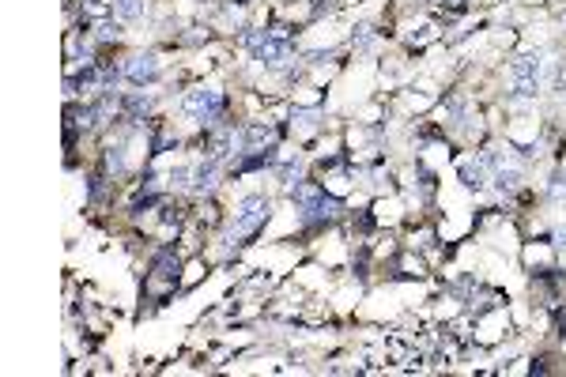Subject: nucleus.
<instances>
[{
    "mask_svg": "<svg viewBox=\"0 0 566 377\" xmlns=\"http://www.w3.org/2000/svg\"><path fill=\"white\" fill-rule=\"evenodd\" d=\"M223 106H226L223 94L219 91H204V87H200V91H189L182 99V110L197 125H215V121H219V114H223Z\"/></svg>",
    "mask_w": 566,
    "mask_h": 377,
    "instance_id": "1",
    "label": "nucleus"
},
{
    "mask_svg": "<svg viewBox=\"0 0 566 377\" xmlns=\"http://www.w3.org/2000/svg\"><path fill=\"white\" fill-rule=\"evenodd\" d=\"M495 181H498V189L506 192V189H517V185H521V174H517V170H498Z\"/></svg>",
    "mask_w": 566,
    "mask_h": 377,
    "instance_id": "7",
    "label": "nucleus"
},
{
    "mask_svg": "<svg viewBox=\"0 0 566 377\" xmlns=\"http://www.w3.org/2000/svg\"><path fill=\"white\" fill-rule=\"evenodd\" d=\"M438 4H446V8H460L465 0H438Z\"/></svg>",
    "mask_w": 566,
    "mask_h": 377,
    "instance_id": "8",
    "label": "nucleus"
},
{
    "mask_svg": "<svg viewBox=\"0 0 566 377\" xmlns=\"http://www.w3.org/2000/svg\"><path fill=\"white\" fill-rule=\"evenodd\" d=\"M144 12H148V0H113V15H117V19H125V23L140 19Z\"/></svg>",
    "mask_w": 566,
    "mask_h": 377,
    "instance_id": "5",
    "label": "nucleus"
},
{
    "mask_svg": "<svg viewBox=\"0 0 566 377\" xmlns=\"http://www.w3.org/2000/svg\"><path fill=\"white\" fill-rule=\"evenodd\" d=\"M460 178H465V185H476V189H480V185H483V166H472V163H468L465 170H460Z\"/></svg>",
    "mask_w": 566,
    "mask_h": 377,
    "instance_id": "6",
    "label": "nucleus"
},
{
    "mask_svg": "<svg viewBox=\"0 0 566 377\" xmlns=\"http://www.w3.org/2000/svg\"><path fill=\"white\" fill-rule=\"evenodd\" d=\"M121 76L133 79V83H148V79L159 76V61L151 57V53H144V57H133L125 68H121Z\"/></svg>",
    "mask_w": 566,
    "mask_h": 377,
    "instance_id": "3",
    "label": "nucleus"
},
{
    "mask_svg": "<svg viewBox=\"0 0 566 377\" xmlns=\"http://www.w3.org/2000/svg\"><path fill=\"white\" fill-rule=\"evenodd\" d=\"M264 219H269V200L264 196H246L234 207V230H238V234H253Z\"/></svg>",
    "mask_w": 566,
    "mask_h": 377,
    "instance_id": "2",
    "label": "nucleus"
},
{
    "mask_svg": "<svg viewBox=\"0 0 566 377\" xmlns=\"http://www.w3.org/2000/svg\"><path fill=\"white\" fill-rule=\"evenodd\" d=\"M215 174H219V159L208 155V163H200L197 170H193V185H197L200 192L212 189V185H215Z\"/></svg>",
    "mask_w": 566,
    "mask_h": 377,
    "instance_id": "4",
    "label": "nucleus"
}]
</instances>
